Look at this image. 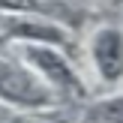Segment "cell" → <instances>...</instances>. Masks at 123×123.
<instances>
[{
	"mask_svg": "<svg viewBox=\"0 0 123 123\" xmlns=\"http://www.w3.org/2000/svg\"><path fill=\"white\" fill-rule=\"evenodd\" d=\"M0 102L21 111H42L54 105V90L39 78L36 69L0 57Z\"/></svg>",
	"mask_w": 123,
	"mask_h": 123,
	"instance_id": "obj_1",
	"label": "cell"
},
{
	"mask_svg": "<svg viewBox=\"0 0 123 123\" xmlns=\"http://www.w3.org/2000/svg\"><path fill=\"white\" fill-rule=\"evenodd\" d=\"M24 60L30 63V69L39 72V78L54 93L66 96V99H84V81L78 78L72 63L57 48L45 45V42H27L24 45Z\"/></svg>",
	"mask_w": 123,
	"mask_h": 123,
	"instance_id": "obj_2",
	"label": "cell"
},
{
	"mask_svg": "<svg viewBox=\"0 0 123 123\" xmlns=\"http://www.w3.org/2000/svg\"><path fill=\"white\" fill-rule=\"evenodd\" d=\"M90 60L105 84H117L123 78V30L99 27L90 39Z\"/></svg>",
	"mask_w": 123,
	"mask_h": 123,
	"instance_id": "obj_3",
	"label": "cell"
},
{
	"mask_svg": "<svg viewBox=\"0 0 123 123\" xmlns=\"http://www.w3.org/2000/svg\"><path fill=\"white\" fill-rule=\"evenodd\" d=\"M90 117H93V123H123V93L93 105L90 108Z\"/></svg>",
	"mask_w": 123,
	"mask_h": 123,
	"instance_id": "obj_4",
	"label": "cell"
},
{
	"mask_svg": "<svg viewBox=\"0 0 123 123\" xmlns=\"http://www.w3.org/2000/svg\"><path fill=\"white\" fill-rule=\"evenodd\" d=\"M0 6L9 9H24V12H57V0H0Z\"/></svg>",
	"mask_w": 123,
	"mask_h": 123,
	"instance_id": "obj_5",
	"label": "cell"
},
{
	"mask_svg": "<svg viewBox=\"0 0 123 123\" xmlns=\"http://www.w3.org/2000/svg\"><path fill=\"white\" fill-rule=\"evenodd\" d=\"M9 117H12L9 105H3V102H0V123H9Z\"/></svg>",
	"mask_w": 123,
	"mask_h": 123,
	"instance_id": "obj_6",
	"label": "cell"
}]
</instances>
